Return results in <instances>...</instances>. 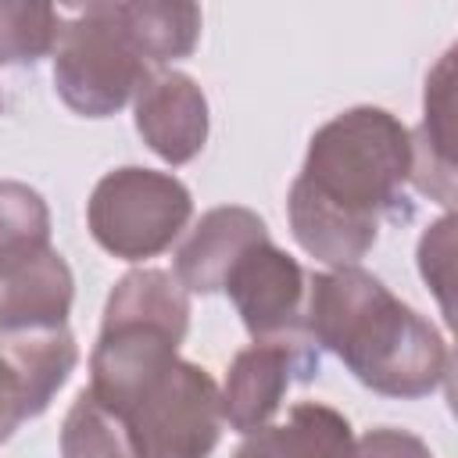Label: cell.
Masks as SVG:
<instances>
[{
	"label": "cell",
	"instance_id": "obj_4",
	"mask_svg": "<svg viewBox=\"0 0 458 458\" xmlns=\"http://www.w3.org/2000/svg\"><path fill=\"white\" fill-rule=\"evenodd\" d=\"M150 72L157 68H150L129 43L111 14V4H86L61 18L54 47V89L75 114H118Z\"/></svg>",
	"mask_w": 458,
	"mask_h": 458
},
{
	"label": "cell",
	"instance_id": "obj_9",
	"mask_svg": "<svg viewBox=\"0 0 458 458\" xmlns=\"http://www.w3.org/2000/svg\"><path fill=\"white\" fill-rule=\"evenodd\" d=\"M136 132L168 165L193 161L208 143V97L186 72L157 68L132 97Z\"/></svg>",
	"mask_w": 458,
	"mask_h": 458
},
{
	"label": "cell",
	"instance_id": "obj_16",
	"mask_svg": "<svg viewBox=\"0 0 458 458\" xmlns=\"http://www.w3.org/2000/svg\"><path fill=\"white\" fill-rule=\"evenodd\" d=\"M61 458H136L125 426L82 390L61 422Z\"/></svg>",
	"mask_w": 458,
	"mask_h": 458
},
{
	"label": "cell",
	"instance_id": "obj_6",
	"mask_svg": "<svg viewBox=\"0 0 458 458\" xmlns=\"http://www.w3.org/2000/svg\"><path fill=\"white\" fill-rule=\"evenodd\" d=\"M318 369H322V351L308 336V329L254 340L229 361L222 386V419L243 437L268 426L286 390L293 383L315 379Z\"/></svg>",
	"mask_w": 458,
	"mask_h": 458
},
{
	"label": "cell",
	"instance_id": "obj_19",
	"mask_svg": "<svg viewBox=\"0 0 458 458\" xmlns=\"http://www.w3.org/2000/svg\"><path fill=\"white\" fill-rule=\"evenodd\" d=\"M347 458H433L429 444L397 426H376L365 437L351 440Z\"/></svg>",
	"mask_w": 458,
	"mask_h": 458
},
{
	"label": "cell",
	"instance_id": "obj_12",
	"mask_svg": "<svg viewBox=\"0 0 458 458\" xmlns=\"http://www.w3.org/2000/svg\"><path fill=\"white\" fill-rule=\"evenodd\" d=\"M408 182L444 204H454V47L426 75L422 125L411 132V175Z\"/></svg>",
	"mask_w": 458,
	"mask_h": 458
},
{
	"label": "cell",
	"instance_id": "obj_2",
	"mask_svg": "<svg viewBox=\"0 0 458 458\" xmlns=\"http://www.w3.org/2000/svg\"><path fill=\"white\" fill-rule=\"evenodd\" d=\"M411 132L386 107L358 104L308 140L286 197L290 233L304 254L333 268L358 265L383 222H408Z\"/></svg>",
	"mask_w": 458,
	"mask_h": 458
},
{
	"label": "cell",
	"instance_id": "obj_7",
	"mask_svg": "<svg viewBox=\"0 0 458 458\" xmlns=\"http://www.w3.org/2000/svg\"><path fill=\"white\" fill-rule=\"evenodd\" d=\"M79 365V347L68 326L0 333V444L36 415Z\"/></svg>",
	"mask_w": 458,
	"mask_h": 458
},
{
	"label": "cell",
	"instance_id": "obj_13",
	"mask_svg": "<svg viewBox=\"0 0 458 458\" xmlns=\"http://www.w3.org/2000/svg\"><path fill=\"white\" fill-rule=\"evenodd\" d=\"M351 422L318 401H297L286 422H268L243 437L233 458H347Z\"/></svg>",
	"mask_w": 458,
	"mask_h": 458
},
{
	"label": "cell",
	"instance_id": "obj_10",
	"mask_svg": "<svg viewBox=\"0 0 458 458\" xmlns=\"http://www.w3.org/2000/svg\"><path fill=\"white\" fill-rule=\"evenodd\" d=\"M261 240H268V225L258 211L240 204L211 208L175 250L172 276L182 283L186 293H218L240 254Z\"/></svg>",
	"mask_w": 458,
	"mask_h": 458
},
{
	"label": "cell",
	"instance_id": "obj_17",
	"mask_svg": "<svg viewBox=\"0 0 458 458\" xmlns=\"http://www.w3.org/2000/svg\"><path fill=\"white\" fill-rule=\"evenodd\" d=\"M61 18L50 4L0 0V64H36L54 54Z\"/></svg>",
	"mask_w": 458,
	"mask_h": 458
},
{
	"label": "cell",
	"instance_id": "obj_11",
	"mask_svg": "<svg viewBox=\"0 0 458 458\" xmlns=\"http://www.w3.org/2000/svg\"><path fill=\"white\" fill-rule=\"evenodd\" d=\"M72 301L75 276L54 247L0 265V333L68 326Z\"/></svg>",
	"mask_w": 458,
	"mask_h": 458
},
{
	"label": "cell",
	"instance_id": "obj_1",
	"mask_svg": "<svg viewBox=\"0 0 458 458\" xmlns=\"http://www.w3.org/2000/svg\"><path fill=\"white\" fill-rule=\"evenodd\" d=\"M190 293L165 268H132L107 293L89 354V394L125 426L136 458H208L222 437V390L179 358Z\"/></svg>",
	"mask_w": 458,
	"mask_h": 458
},
{
	"label": "cell",
	"instance_id": "obj_14",
	"mask_svg": "<svg viewBox=\"0 0 458 458\" xmlns=\"http://www.w3.org/2000/svg\"><path fill=\"white\" fill-rule=\"evenodd\" d=\"M114 21L150 68L190 57L200 39V7L186 0H114Z\"/></svg>",
	"mask_w": 458,
	"mask_h": 458
},
{
	"label": "cell",
	"instance_id": "obj_18",
	"mask_svg": "<svg viewBox=\"0 0 458 458\" xmlns=\"http://www.w3.org/2000/svg\"><path fill=\"white\" fill-rule=\"evenodd\" d=\"M451 254H454V218L447 211L419 240V272H422L426 286L437 293L447 318H451Z\"/></svg>",
	"mask_w": 458,
	"mask_h": 458
},
{
	"label": "cell",
	"instance_id": "obj_5",
	"mask_svg": "<svg viewBox=\"0 0 458 458\" xmlns=\"http://www.w3.org/2000/svg\"><path fill=\"white\" fill-rule=\"evenodd\" d=\"M193 215V197L172 172L125 165L107 172L86 204L93 240L122 261H143L175 243Z\"/></svg>",
	"mask_w": 458,
	"mask_h": 458
},
{
	"label": "cell",
	"instance_id": "obj_20",
	"mask_svg": "<svg viewBox=\"0 0 458 458\" xmlns=\"http://www.w3.org/2000/svg\"><path fill=\"white\" fill-rule=\"evenodd\" d=\"M0 107H4V97H0Z\"/></svg>",
	"mask_w": 458,
	"mask_h": 458
},
{
	"label": "cell",
	"instance_id": "obj_3",
	"mask_svg": "<svg viewBox=\"0 0 458 458\" xmlns=\"http://www.w3.org/2000/svg\"><path fill=\"white\" fill-rule=\"evenodd\" d=\"M304 329L318 351L336 354L361 386L383 397H426L451 369L440 329L358 265L311 276Z\"/></svg>",
	"mask_w": 458,
	"mask_h": 458
},
{
	"label": "cell",
	"instance_id": "obj_15",
	"mask_svg": "<svg viewBox=\"0 0 458 458\" xmlns=\"http://www.w3.org/2000/svg\"><path fill=\"white\" fill-rule=\"evenodd\" d=\"M50 247V208L39 190L0 179V265L32 258Z\"/></svg>",
	"mask_w": 458,
	"mask_h": 458
},
{
	"label": "cell",
	"instance_id": "obj_8",
	"mask_svg": "<svg viewBox=\"0 0 458 458\" xmlns=\"http://www.w3.org/2000/svg\"><path fill=\"white\" fill-rule=\"evenodd\" d=\"M222 290L229 293L250 340L304 329L308 276L297 265V258L279 250L272 240L247 247L240 261L229 268Z\"/></svg>",
	"mask_w": 458,
	"mask_h": 458
}]
</instances>
